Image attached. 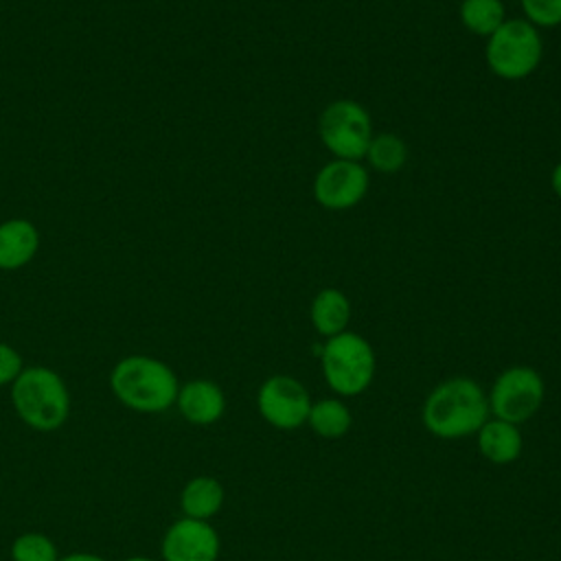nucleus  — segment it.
I'll return each mask as SVG.
<instances>
[{
	"instance_id": "f257e3e1",
	"label": "nucleus",
	"mask_w": 561,
	"mask_h": 561,
	"mask_svg": "<svg viewBox=\"0 0 561 561\" xmlns=\"http://www.w3.org/2000/svg\"><path fill=\"white\" fill-rule=\"evenodd\" d=\"M491 419L484 388L471 377H449L432 388L423 401V427L436 438L476 436Z\"/></svg>"
},
{
	"instance_id": "f03ea898",
	"label": "nucleus",
	"mask_w": 561,
	"mask_h": 561,
	"mask_svg": "<svg viewBox=\"0 0 561 561\" xmlns=\"http://www.w3.org/2000/svg\"><path fill=\"white\" fill-rule=\"evenodd\" d=\"M110 390L121 405L138 414H162L175 405L180 379L151 355H127L110 373Z\"/></svg>"
},
{
	"instance_id": "7ed1b4c3",
	"label": "nucleus",
	"mask_w": 561,
	"mask_h": 561,
	"mask_svg": "<svg viewBox=\"0 0 561 561\" xmlns=\"http://www.w3.org/2000/svg\"><path fill=\"white\" fill-rule=\"evenodd\" d=\"M9 397L15 416L35 432H55L70 416V390L48 366H24L9 386Z\"/></svg>"
},
{
	"instance_id": "20e7f679",
	"label": "nucleus",
	"mask_w": 561,
	"mask_h": 561,
	"mask_svg": "<svg viewBox=\"0 0 561 561\" xmlns=\"http://www.w3.org/2000/svg\"><path fill=\"white\" fill-rule=\"evenodd\" d=\"M320 366L327 386L335 394L357 397L366 392L375 379L377 355L364 335L346 329L324 340Z\"/></svg>"
},
{
	"instance_id": "39448f33",
	"label": "nucleus",
	"mask_w": 561,
	"mask_h": 561,
	"mask_svg": "<svg viewBox=\"0 0 561 561\" xmlns=\"http://www.w3.org/2000/svg\"><path fill=\"white\" fill-rule=\"evenodd\" d=\"M543 57V39L526 18H506L504 24L486 37L484 59L489 70L504 81H519L533 75Z\"/></svg>"
},
{
	"instance_id": "423d86ee",
	"label": "nucleus",
	"mask_w": 561,
	"mask_h": 561,
	"mask_svg": "<svg viewBox=\"0 0 561 561\" xmlns=\"http://www.w3.org/2000/svg\"><path fill=\"white\" fill-rule=\"evenodd\" d=\"M318 134L333 158L362 162L375 129L373 118L362 103L353 99H337L322 110Z\"/></svg>"
},
{
	"instance_id": "0eeeda50",
	"label": "nucleus",
	"mask_w": 561,
	"mask_h": 561,
	"mask_svg": "<svg viewBox=\"0 0 561 561\" xmlns=\"http://www.w3.org/2000/svg\"><path fill=\"white\" fill-rule=\"evenodd\" d=\"M546 397L543 377L530 366H508L491 383L486 392L493 419L522 425L530 421Z\"/></svg>"
},
{
	"instance_id": "6e6552de",
	"label": "nucleus",
	"mask_w": 561,
	"mask_h": 561,
	"mask_svg": "<svg viewBox=\"0 0 561 561\" xmlns=\"http://www.w3.org/2000/svg\"><path fill=\"white\" fill-rule=\"evenodd\" d=\"M311 408L309 390L289 375L267 377L256 392V410L261 419L276 430H298L307 423Z\"/></svg>"
},
{
	"instance_id": "1a4fd4ad",
	"label": "nucleus",
	"mask_w": 561,
	"mask_h": 561,
	"mask_svg": "<svg viewBox=\"0 0 561 561\" xmlns=\"http://www.w3.org/2000/svg\"><path fill=\"white\" fill-rule=\"evenodd\" d=\"M370 186V173L359 160L331 158L313 178V197L327 210L357 206Z\"/></svg>"
},
{
	"instance_id": "9d476101",
	"label": "nucleus",
	"mask_w": 561,
	"mask_h": 561,
	"mask_svg": "<svg viewBox=\"0 0 561 561\" xmlns=\"http://www.w3.org/2000/svg\"><path fill=\"white\" fill-rule=\"evenodd\" d=\"M221 539L210 522L180 517L171 522L160 541L162 561H217Z\"/></svg>"
},
{
	"instance_id": "9b49d317",
	"label": "nucleus",
	"mask_w": 561,
	"mask_h": 561,
	"mask_svg": "<svg viewBox=\"0 0 561 561\" xmlns=\"http://www.w3.org/2000/svg\"><path fill=\"white\" fill-rule=\"evenodd\" d=\"M175 408L186 423L208 427L224 416L226 394L221 386L210 379H191L180 383Z\"/></svg>"
},
{
	"instance_id": "f8f14e48",
	"label": "nucleus",
	"mask_w": 561,
	"mask_h": 561,
	"mask_svg": "<svg viewBox=\"0 0 561 561\" xmlns=\"http://www.w3.org/2000/svg\"><path fill=\"white\" fill-rule=\"evenodd\" d=\"M39 248V232L24 217L0 224V270H20L33 261Z\"/></svg>"
},
{
	"instance_id": "ddd939ff",
	"label": "nucleus",
	"mask_w": 561,
	"mask_h": 561,
	"mask_svg": "<svg viewBox=\"0 0 561 561\" xmlns=\"http://www.w3.org/2000/svg\"><path fill=\"white\" fill-rule=\"evenodd\" d=\"M476 445L482 458H486L493 465H511L522 456V432L519 425H513L508 421L489 419L476 434Z\"/></svg>"
},
{
	"instance_id": "4468645a",
	"label": "nucleus",
	"mask_w": 561,
	"mask_h": 561,
	"mask_svg": "<svg viewBox=\"0 0 561 561\" xmlns=\"http://www.w3.org/2000/svg\"><path fill=\"white\" fill-rule=\"evenodd\" d=\"M224 484L213 476H195L180 491L182 517L210 522L224 506Z\"/></svg>"
},
{
	"instance_id": "2eb2a0df",
	"label": "nucleus",
	"mask_w": 561,
	"mask_h": 561,
	"mask_svg": "<svg viewBox=\"0 0 561 561\" xmlns=\"http://www.w3.org/2000/svg\"><path fill=\"white\" fill-rule=\"evenodd\" d=\"M309 318L318 335L324 340L348 329L351 322V300L337 287L320 289L309 307Z\"/></svg>"
},
{
	"instance_id": "dca6fc26",
	"label": "nucleus",
	"mask_w": 561,
	"mask_h": 561,
	"mask_svg": "<svg viewBox=\"0 0 561 561\" xmlns=\"http://www.w3.org/2000/svg\"><path fill=\"white\" fill-rule=\"evenodd\" d=\"M307 425L320 438L333 440V438H342L351 430L353 414L342 399L327 397V399L311 401Z\"/></svg>"
},
{
	"instance_id": "f3484780",
	"label": "nucleus",
	"mask_w": 561,
	"mask_h": 561,
	"mask_svg": "<svg viewBox=\"0 0 561 561\" xmlns=\"http://www.w3.org/2000/svg\"><path fill=\"white\" fill-rule=\"evenodd\" d=\"M458 18L469 33L489 37L504 24L506 9L502 0H462Z\"/></svg>"
},
{
	"instance_id": "a211bd4d",
	"label": "nucleus",
	"mask_w": 561,
	"mask_h": 561,
	"mask_svg": "<svg viewBox=\"0 0 561 561\" xmlns=\"http://www.w3.org/2000/svg\"><path fill=\"white\" fill-rule=\"evenodd\" d=\"M364 160L377 173H397L408 162V145L392 131L373 134Z\"/></svg>"
},
{
	"instance_id": "6ab92c4d",
	"label": "nucleus",
	"mask_w": 561,
	"mask_h": 561,
	"mask_svg": "<svg viewBox=\"0 0 561 561\" xmlns=\"http://www.w3.org/2000/svg\"><path fill=\"white\" fill-rule=\"evenodd\" d=\"M11 561H59L57 543L44 533H22L9 546Z\"/></svg>"
},
{
	"instance_id": "aec40b11",
	"label": "nucleus",
	"mask_w": 561,
	"mask_h": 561,
	"mask_svg": "<svg viewBox=\"0 0 561 561\" xmlns=\"http://www.w3.org/2000/svg\"><path fill=\"white\" fill-rule=\"evenodd\" d=\"M524 18L537 28H554L561 24V0H519Z\"/></svg>"
},
{
	"instance_id": "412c9836",
	"label": "nucleus",
	"mask_w": 561,
	"mask_h": 561,
	"mask_svg": "<svg viewBox=\"0 0 561 561\" xmlns=\"http://www.w3.org/2000/svg\"><path fill=\"white\" fill-rule=\"evenodd\" d=\"M22 370H24V359L18 353V348H13L7 342H0V388L11 386Z\"/></svg>"
},
{
	"instance_id": "4be33fe9",
	"label": "nucleus",
	"mask_w": 561,
	"mask_h": 561,
	"mask_svg": "<svg viewBox=\"0 0 561 561\" xmlns=\"http://www.w3.org/2000/svg\"><path fill=\"white\" fill-rule=\"evenodd\" d=\"M59 561H107L105 557L96 554V552H85V550H77V552H68V554H59Z\"/></svg>"
},
{
	"instance_id": "5701e85b",
	"label": "nucleus",
	"mask_w": 561,
	"mask_h": 561,
	"mask_svg": "<svg viewBox=\"0 0 561 561\" xmlns=\"http://www.w3.org/2000/svg\"><path fill=\"white\" fill-rule=\"evenodd\" d=\"M550 186L554 191V195L561 199V162H557L552 167V173H550Z\"/></svg>"
},
{
	"instance_id": "b1692460",
	"label": "nucleus",
	"mask_w": 561,
	"mask_h": 561,
	"mask_svg": "<svg viewBox=\"0 0 561 561\" xmlns=\"http://www.w3.org/2000/svg\"><path fill=\"white\" fill-rule=\"evenodd\" d=\"M123 561H158V559H151V557H145V554H134V557H127Z\"/></svg>"
}]
</instances>
